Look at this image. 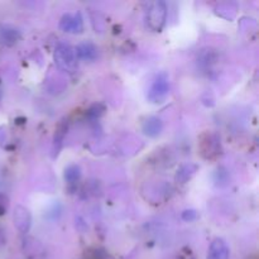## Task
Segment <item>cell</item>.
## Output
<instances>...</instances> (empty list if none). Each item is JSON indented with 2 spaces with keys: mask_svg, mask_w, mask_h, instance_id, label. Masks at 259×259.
<instances>
[{
  "mask_svg": "<svg viewBox=\"0 0 259 259\" xmlns=\"http://www.w3.org/2000/svg\"><path fill=\"white\" fill-rule=\"evenodd\" d=\"M60 28L67 33H80L83 29V20L80 13L65 14L60 22Z\"/></svg>",
  "mask_w": 259,
  "mask_h": 259,
  "instance_id": "cell-5",
  "label": "cell"
},
{
  "mask_svg": "<svg viewBox=\"0 0 259 259\" xmlns=\"http://www.w3.org/2000/svg\"><path fill=\"white\" fill-rule=\"evenodd\" d=\"M14 224L15 228L23 234L29 232L30 225H32V215H30L29 209L18 205L14 210Z\"/></svg>",
  "mask_w": 259,
  "mask_h": 259,
  "instance_id": "cell-6",
  "label": "cell"
},
{
  "mask_svg": "<svg viewBox=\"0 0 259 259\" xmlns=\"http://www.w3.org/2000/svg\"><path fill=\"white\" fill-rule=\"evenodd\" d=\"M230 250L227 242L222 238H217L210 244L207 259H229Z\"/></svg>",
  "mask_w": 259,
  "mask_h": 259,
  "instance_id": "cell-8",
  "label": "cell"
},
{
  "mask_svg": "<svg viewBox=\"0 0 259 259\" xmlns=\"http://www.w3.org/2000/svg\"><path fill=\"white\" fill-rule=\"evenodd\" d=\"M196 212L194 211V210H186V211L184 212V215H182V218H184L185 220H189V222H191V220H195L196 219Z\"/></svg>",
  "mask_w": 259,
  "mask_h": 259,
  "instance_id": "cell-13",
  "label": "cell"
},
{
  "mask_svg": "<svg viewBox=\"0 0 259 259\" xmlns=\"http://www.w3.org/2000/svg\"><path fill=\"white\" fill-rule=\"evenodd\" d=\"M0 96H2V91H0Z\"/></svg>",
  "mask_w": 259,
  "mask_h": 259,
  "instance_id": "cell-14",
  "label": "cell"
},
{
  "mask_svg": "<svg viewBox=\"0 0 259 259\" xmlns=\"http://www.w3.org/2000/svg\"><path fill=\"white\" fill-rule=\"evenodd\" d=\"M66 129L67 128L65 126V124H60L58 129L56 131V136H55V152L56 153H58V151H60L61 144H62V141H63V137H65Z\"/></svg>",
  "mask_w": 259,
  "mask_h": 259,
  "instance_id": "cell-12",
  "label": "cell"
},
{
  "mask_svg": "<svg viewBox=\"0 0 259 259\" xmlns=\"http://www.w3.org/2000/svg\"><path fill=\"white\" fill-rule=\"evenodd\" d=\"M200 153L205 159H215L222 154L220 138L214 133H205L200 138Z\"/></svg>",
  "mask_w": 259,
  "mask_h": 259,
  "instance_id": "cell-4",
  "label": "cell"
},
{
  "mask_svg": "<svg viewBox=\"0 0 259 259\" xmlns=\"http://www.w3.org/2000/svg\"><path fill=\"white\" fill-rule=\"evenodd\" d=\"M55 61L61 70L67 72H75L77 68V57L75 50L68 43H58L55 51Z\"/></svg>",
  "mask_w": 259,
  "mask_h": 259,
  "instance_id": "cell-1",
  "label": "cell"
},
{
  "mask_svg": "<svg viewBox=\"0 0 259 259\" xmlns=\"http://www.w3.org/2000/svg\"><path fill=\"white\" fill-rule=\"evenodd\" d=\"M169 95V82L166 73H159L152 82L151 88L148 90V100L153 104L164 103Z\"/></svg>",
  "mask_w": 259,
  "mask_h": 259,
  "instance_id": "cell-3",
  "label": "cell"
},
{
  "mask_svg": "<svg viewBox=\"0 0 259 259\" xmlns=\"http://www.w3.org/2000/svg\"><path fill=\"white\" fill-rule=\"evenodd\" d=\"M81 177V172H80V167L76 166V164H71L66 168L65 171V180L67 184H76V182L80 180Z\"/></svg>",
  "mask_w": 259,
  "mask_h": 259,
  "instance_id": "cell-10",
  "label": "cell"
},
{
  "mask_svg": "<svg viewBox=\"0 0 259 259\" xmlns=\"http://www.w3.org/2000/svg\"><path fill=\"white\" fill-rule=\"evenodd\" d=\"M167 20V5L164 2H154L147 12L148 27L154 32H161Z\"/></svg>",
  "mask_w": 259,
  "mask_h": 259,
  "instance_id": "cell-2",
  "label": "cell"
},
{
  "mask_svg": "<svg viewBox=\"0 0 259 259\" xmlns=\"http://www.w3.org/2000/svg\"><path fill=\"white\" fill-rule=\"evenodd\" d=\"M197 167L196 166H192V164H186V166H182L181 169L179 171L177 174V181H181V184H185L187 180H190V175H187V172H192V171H196Z\"/></svg>",
  "mask_w": 259,
  "mask_h": 259,
  "instance_id": "cell-11",
  "label": "cell"
},
{
  "mask_svg": "<svg viewBox=\"0 0 259 259\" xmlns=\"http://www.w3.org/2000/svg\"><path fill=\"white\" fill-rule=\"evenodd\" d=\"M162 128H163V124H162L161 119L156 118V116H151L143 123V132L149 137L159 136Z\"/></svg>",
  "mask_w": 259,
  "mask_h": 259,
  "instance_id": "cell-9",
  "label": "cell"
},
{
  "mask_svg": "<svg viewBox=\"0 0 259 259\" xmlns=\"http://www.w3.org/2000/svg\"><path fill=\"white\" fill-rule=\"evenodd\" d=\"M77 60L86 61V62H93L99 57V48L93 42H81L75 50Z\"/></svg>",
  "mask_w": 259,
  "mask_h": 259,
  "instance_id": "cell-7",
  "label": "cell"
}]
</instances>
